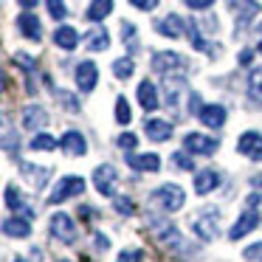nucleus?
Returning a JSON list of instances; mask_svg holds the SVG:
<instances>
[{"mask_svg": "<svg viewBox=\"0 0 262 262\" xmlns=\"http://www.w3.org/2000/svg\"><path fill=\"white\" fill-rule=\"evenodd\" d=\"M82 192H85V181L76 178V175H65V178H59V183L54 186V194H48V203L57 206V203H62V200L74 198V194H82Z\"/></svg>", "mask_w": 262, "mask_h": 262, "instance_id": "nucleus-1", "label": "nucleus"}, {"mask_svg": "<svg viewBox=\"0 0 262 262\" xmlns=\"http://www.w3.org/2000/svg\"><path fill=\"white\" fill-rule=\"evenodd\" d=\"M152 200L161 206V209L166 211H178L183 206V200H186V194H183L181 186H175V183H166V186H161L158 192L152 194Z\"/></svg>", "mask_w": 262, "mask_h": 262, "instance_id": "nucleus-2", "label": "nucleus"}, {"mask_svg": "<svg viewBox=\"0 0 262 262\" xmlns=\"http://www.w3.org/2000/svg\"><path fill=\"white\" fill-rule=\"evenodd\" d=\"M51 234L59 239V243L74 245L76 243V226H74V220H71V214H65V211L54 214L51 217Z\"/></svg>", "mask_w": 262, "mask_h": 262, "instance_id": "nucleus-3", "label": "nucleus"}, {"mask_svg": "<svg viewBox=\"0 0 262 262\" xmlns=\"http://www.w3.org/2000/svg\"><path fill=\"white\" fill-rule=\"evenodd\" d=\"M237 152H243L245 158H251V161H262V136L256 130L243 133L239 141H237Z\"/></svg>", "mask_w": 262, "mask_h": 262, "instance_id": "nucleus-4", "label": "nucleus"}, {"mask_svg": "<svg viewBox=\"0 0 262 262\" xmlns=\"http://www.w3.org/2000/svg\"><path fill=\"white\" fill-rule=\"evenodd\" d=\"M152 68L158 74H172V71H186V59L181 54H172V51H158L152 57Z\"/></svg>", "mask_w": 262, "mask_h": 262, "instance_id": "nucleus-5", "label": "nucleus"}, {"mask_svg": "<svg viewBox=\"0 0 262 262\" xmlns=\"http://www.w3.org/2000/svg\"><path fill=\"white\" fill-rule=\"evenodd\" d=\"M192 226H194V234H198L200 239H214L217 237V211L206 209L203 214H198L192 220Z\"/></svg>", "mask_w": 262, "mask_h": 262, "instance_id": "nucleus-6", "label": "nucleus"}, {"mask_svg": "<svg viewBox=\"0 0 262 262\" xmlns=\"http://www.w3.org/2000/svg\"><path fill=\"white\" fill-rule=\"evenodd\" d=\"M183 149L192 152V155H211L217 149V141L214 138L200 136V133H189V136L183 138Z\"/></svg>", "mask_w": 262, "mask_h": 262, "instance_id": "nucleus-7", "label": "nucleus"}, {"mask_svg": "<svg viewBox=\"0 0 262 262\" xmlns=\"http://www.w3.org/2000/svg\"><path fill=\"white\" fill-rule=\"evenodd\" d=\"M93 183H96L99 194L116 198V169L113 166H96V172H93Z\"/></svg>", "mask_w": 262, "mask_h": 262, "instance_id": "nucleus-8", "label": "nucleus"}, {"mask_svg": "<svg viewBox=\"0 0 262 262\" xmlns=\"http://www.w3.org/2000/svg\"><path fill=\"white\" fill-rule=\"evenodd\" d=\"M17 29H20V34H23L26 40L40 42V37H42V26H40V20H37V14H31L29 9H26L23 14H17Z\"/></svg>", "mask_w": 262, "mask_h": 262, "instance_id": "nucleus-9", "label": "nucleus"}, {"mask_svg": "<svg viewBox=\"0 0 262 262\" xmlns=\"http://www.w3.org/2000/svg\"><path fill=\"white\" fill-rule=\"evenodd\" d=\"M96 82H99V71H96V65H93L91 59L76 68V85H79L82 93H91L93 88H96Z\"/></svg>", "mask_w": 262, "mask_h": 262, "instance_id": "nucleus-10", "label": "nucleus"}, {"mask_svg": "<svg viewBox=\"0 0 262 262\" xmlns=\"http://www.w3.org/2000/svg\"><path fill=\"white\" fill-rule=\"evenodd\" d=\"M256 223H259V214H256L254 206H251V209L245 211V214L231 226V231H228V239H243L248 231H254V228H256Z\"/></svg>", "mask_w": 262, "mask_h": 262, "instance_id": "nucleus-11", "label": "nucleus"}, {"mask_svg": "<svg viewBox=\"0 0 262 262\" xmlns=\"http://www.w3.org/2000/svg\"><path fill=\"white\" fill-rule=\"evenodd\" d=\"M228 3H231V9H237V29H245L248 20L254 14H259V3L256 0H228Z\"/></svg>", "mask_w": 262, "mask_h": 262, "instance_id": "nucleus-12", "label": "nucleus"}, {"mask_svg": "<svg viewBox=\"0 0 262 262\" xmlns=\"http://www.w3.org/2000/svg\"><path fill=\"white\" fill-rule=\"evenodd\" d=\"M127 164H130L136 172H158V166H161V158H158L155 152H147V155L127 152Z\"/></svg>", "mask_w": 262, "mask_h": 262, "instance_id": "nucleus-13", "label": "nucleus"}, {"mask_svg": "<svg viewBox=\"0 0 262 262\" xmlns=\"http://www.w3.org/2000/svg\"><path fill=\"white\" fill-rule=\"evenodd\" d=\"M138 102H141V107L147 110H158L161 107V102H158V88L152 85L149 79H144L141 85H138Z\"/></svg>", "mask_w": 262, "mask_h": 262, "instance_id": "nucleus-14", "label": "nucleus"}, {"mask_svg": "<svg viewBox=\"0 0 262 262\" xmlns=\"http://www.w3.org/2000/svg\"><path fill=\"white\" fill-rule=\"evenodd\" d=\"M198 116L206 127H223L226 124V107H223V104H203Z\"/></svg>", "mask_w": 262, "mask_h": 262, "instance_id": "nucleus-15", "label": "nucleus"}, {"mask_svg": "<svg viewBox=\"0 0 262 262\" xmlns=\"http://www.w3.org/2000/svg\"><path fill=\"white\" fill-rule=\"evenodd\" d=\"M48 124V113L40 107V104H29L23 110V127L26 130H40V127Z\"/></svg>", "mask_w": 262, "mask_h": 262, "instance_id": "nucleus-16", "label": "nucleus"}, {"mask_svg": "<svg viewBox=\"0 0 262 262\" xmlns=\"http://www.w3.org/2000/svg\"><path fill=\"white\" fill-rule=\"evenodd\" d=\"M144 130H147L149 141H166V138H172V124L164 119H147Z\"/></svg>", "mask_w": 262, "mask_h": 262, "instance_id": "nucleus-17", "label": "nucleus"}, {"mask_svg": "<svg viewBox=\"0 0 262 262\" xmlns=\"http://www.w3.org/2000/svg\"><path fill=\"white\" fill-rule=\"evenodd\" d=\"M3 231H6V237H17V239H26L31 234V223L29 217H9L6 223H3Z\"/></svg>", "mask_w": 262, "mask_h": 262, "instance_id": "nucleus-18", "label": "nucleus"}, {"mask_svg": "<svg viewBox=\"0 0 262 262\" xmlns=\"http://www.w3.org/2000/svg\"><path fill=\"white\" fill-rule=\"evenodd\" d=\"M59 147H62L68 155H85V152H88L85 138H82V133H76V130H68V133H65L62 141H59Z\"/></svg>", "mask_w": 262, "mask_h": 262, "instance_id": "nucleus-19", "label": "nucleus"}, {"mask_svg": "<svg viewBox=\"0 0 262 262\" xmlns=\"http://www.w3.org/2000/svg\"><path fill=\"white\" fill-rule=\"evenodd\" d=\"M220 183V175L217 169H203V172H194V192L198 194H209L211 189Z\"/></svg>", "mask_w": 262, "mask_h": 262, "instance_id": "nucleus-20", "label": "nucleus"}, {"mask_svg": "<svg viewBox=\"0 0 262 262\" xmlns=\"http://www.w3.org/2000/svg\"><path fill=\"white\" fill-rule=\"evenodd\" d=\"M54 42H57L59 48H65V51H74V48L79 46V34H76V29H71V26H59V29L54 31Z\"/></svg>", "mask_w": 262, "mask_h": 262, "instance_id": "nucleus-21", "label": "nucleus"}, {"mask_svg": "<svg viewBox=\"0 0 262 262\" xmlns=\"http://www.w3.org/2000/svg\"><path fill=\"white\" fill-rule=\"evenodd\" d=\"M110 46V37L104 29H93L85 34V48L88 51H104V48Z\"/></svg>", "mask_w": 262, "mask_h": 262, "instance_id": "nucleus-22", "label": "nucleus"}, {"mask_svg": "<svg viewBox=\"0 0 262 262\" xmlns=\"http://www.w3.org/2000/svg\"><path fill=\"white\" fill-rule=\"evenodd\" d=\"M158 31L164 37H172V40H178V37L183 34V20L178 17V14H169V17H164L158 23Z\"/></svg>", "mask_w": 262, "mask_h": 262, "instance_id": "nucleus-23", "label": "nucleus"}, {"mask_svg": "<svg viewBox=\"0 0 262 262\" xmlns=\"http://www.w3.org/2000/svg\"><path fill=\"white\" fill-rule=\"evenodd\" d=\"M113 12V0H93L91 6H88V20H93V23H99V20H104L107 14Z\"/></svg>", "mask_w": 262, "mask_h": 262, "instance_id": "nucleus-24", "label": "nucleus"}, {"mask_svg": "<svg viewBox=\"0 0 262 262\" xmlns=\"http://www.w3.org/2000/svg\"><path fill=\"white\" fill-rule=\"evenodd\" d=\"M20 169H23V175L29 178V181L34 183L37 189L46 186V181H48V169H42V166H31V164H20Z\"/></svg>", "mask_w": 262, "mask_h": 262, "instance_id": "nucleus-25", "label": "nucleus"}, {"mask_svg": "<svg viewBox=\"0 0 262 262\" xmlns=\"http://www.w3.org/2000/svg\"><path fill=\"white\" fill-rule=\"evenodd\" d=\"M31 149L51 152V149H57V138H54V136H46V133H37V136L31 138Z\"/></svg>", "mask_w": 262, "mask_h": 262, "instance_id": "nucleus-26", "label": "nucleus"}, {"mask_svg": "<svg viewBox=\"0 0 262 262\" xmlns=\"http://www.w3.org/2000/svg\"><path fill=\"white\" fill-rule=\"evenodd\" d=\"M6 206H9V209H14V211H23L26 217H31V211L23 209V198H20V192L14 186H6Z\"/></svg>", "mask_w": 262, "mask_h": 262, "instance_id": "nucleus-27", "label": "nucleus"}, {"mask_svg": "<svg viewBox=\"0 0 262 262\" xmlns=\"http://www.w3.org/2000/svg\"><path fill=\"white\" fill-rule=\"evenodd\" d=\"M130 119H133L130 104H127L124 96H119L116 99V121H119V124H130Z\"/></svg>", "mask_w": 262, "mask_h": 262, "instance_id": "nucleus-28", "label": "nucleus"}, {"mask_svg": "<svg viewBox=\"0 0 262 262\" xmlns=\"http://www.w3.org/2000/svg\"><path fill=\"white\" fill-rule=\"evenodd\" d=\"M133 71H136V62H133V59H116L113 62V74L119 76V79L133 76Z\"/></svg>", "mask_w": 262, "mask_h": 262, "instance_id": "nucleus-29", "label": "nucleus"}, {"mask_svg": "<svg viewBox=\"0 0 262 262\" xmlns=\"http://www.w3.org/2000/svg\"><path fill=\"white\" fill-rule=\"evenodd\" d=\"M248 88H251V96L262 99V68L251 74V79H248Z\"/></svg>", "mask_w": 262, "mask_h": 262, "instance_id": "nucleus-30", "label": "nucleus"}, {"mask_svg": "<svg viewBox=\"0 0 262 262\" xmlns=\"http://www.w3.org/2000/svg\"><path fill=\"white\" fill-rule=\"evenodd\" d=\"M172 164L181 166V169H186V172H192V169H194V161L186 155V149H183V152H175V155H172Z\"/></svg>", "mask_w": 262, "mask_h": 262, "instance_id": "nucleus-31", "label": "nucleus"}, {"mask_svg": "<svg viewBox=\"0 0 262 262\" xmlns=\"http://www.w3.org/2000/svg\"><path fill=\"white\" fill-rule=\"evenodd\" d=\"M243 256H245V262H262V243L248 245V248L243 251Z\"/></svg>", "mask_w": 262, "mask_h": 262, "instance_id": "nucleus-32", "label": "nucleus"}, {"mask_svg": "<svg viewBox=\"0 0 262 262\" xmlns=\"http://www.w3.org/2000/svg\"><path fill=\"white\" fill-rule=\"evenodd\" d=\"M48 12H51L54 20H62L65 14H68V9H65L62 0H48Z\"/></svg>", "mask_w": 262, "mask_h": 262, "instance_id": "nucleus-33", "label": "nucleus"}, {"mask_svg": "<svg viewBox=\"0 0 262 262\" xmlns=\"http://www.w3.org/2000/svg\"><path fill=\"white\" fill-rule=\"evenodd\" d=\"M57 96H59V102H62V104H65V110H71V113H76V110H79V102H76V99H74V96H71V93H65V91H59V93H57Z\"/></svg>", "mask_w": 262, "mask_h": 262, "instance_id": "nucleus-34", "label": "nucleus"}, {"mask_svg": "<svg viewBox=\"0 0 262 262\" xmlns=\"http://www.w3.org/2000/svg\"><path fill=\"white\" fill-rule=\"evenodd\" d=\"M14 62H17L20 68H26V71H34V68H37V65H34V59H31L29 54H23V51H17V54H14Z\"/></svg>", "mask_w": 262, "mask_h": 262, "instance_id": "nucleus-35", "label": "nucleus"}, {"mask_svg": "<svg viewBox=\"0 0 262 262\" xmlns=\"http://www.w3.org/2000/svg\"><path fill=\"white\" fill-rule=\"evenodd\" d=\"M136 144H138V138L133 136V133H121V136H119V147H124V149H136Z\"/></svg>", "mask_w": 262, "mask_h": 262, "instance_id": "nucleus-36", "label": "nucleus"}, {"mask_svg": "<svg viewBox=\"0 0 262 262\" xmlns=\"http://www.w3.org/2000/svg\"><path fill=\"white\" fill-rule=\"evenodd\" d=\"M136 9H141V12H152L155 6H158V0H130Z\"/></svg>", "mask_w": 262, "mask_h": 262, "instance_id": "nucleus-37", "label": "nucleus"}, {"mask_svg": "<svg viewBox=\"0 0 262 262\" xmlns=\"http://www.w3.org/2000/svg\"><path fill=\"white\" fill-rule=\"evenodd\" d=\"M141 259H144L141 251H124V254L119 256V262H141Z\"/></svg>", "mask_w": 262, "mask_h": 262, "instance_id": "nucleus-38", "label": "nucleus"}, {"mask_svg": "<svg viewBox=\"0 0 262 262\" xmlns=\"http://www.w3.org/2000/svg\"><path fill=\"white\" fill-rule=\"evenodd\" d=\"M116 209H119L121 214H130V211H133V200H127V198H116Z\"/></svg>", "mask_w": 262, "mask_h": 262, "instance_id": "nucleus-39", "label": "nucleus"}, {"mask_svg": "<svg viewBox=\"0 0 262 262\" xmlns=\"http://www.w3.org/2000/svg\"><path fill=\"white\" fill-rule=\"evenodd\" d=\"M189 9H209V6H214V0H183Z\"/></svg>", "mask_w": 262, "mask_h": 262, "instance_id": "nucleus-40", "label": "nucleus"}, {"mask_svg": "<svg viewBox=\"0 0 262 262\" xmlns=\"http://www.w3.org/2000/svg\"><path fill=\"white\" fill-rule=\"evenodd\" d=\"M3 147H6V152H17V136H12V133L6 130V141H3Z\"/></svg>", "mask_w": 262, "mask_h": 262, "instance_id": "nucleus-41", "label": "nucleus"}, {"mask_svg": "<svg viewBox=\"0 0 262 262\" xmlns=\"http://www.w3.org/2000/svg\"><path fill=\"white\" fill-rule=\"evenodd\" d=\"M121 34H124V42L133 40V34H136V26H133V23H124V26H121Z\"/></svg>", "mask_w": 262, "mask_h": 262, "instance_id": "nucleus-42", "label": "nucleus"}, {"mask_svg": "<svg viewBox=\"0 0 262 262\" xmlns=\"http://www.w3.org/2000/svg\"><path fill=\"white\" fill-rule=\"evenodd\" d=\"M251 59H254V54H251L248 48H245V51L239 54V65H251Z\"/></svg>", "mask_w": 262, "mask_h": 262, "instance_id": "nucleus-43", "label": "nucleus"}, {"mask_svg": "<svg viewBox=\"0 0 262 262\" xmlns=\"http://www.w3.org/2000/svg\"><path fill=\"white\" fill-rule=\"evenodd\" d=\"M96 245H99V248H104V251H107V248H110V239L104 237V234H96Z\"/></svg>", "mask_w": 262, "mask_h": 262, "instance_id": "nucleus-44", "label": "nucleus"}, {"mask_svg": "<svg viewBox=\"0 0 262 262\" xmlns=\"http://www.w3.org/2000/svg\"><path fill=\"white\" fill-rule=\"evenodd\" d=\"M79 214H85V220H93V214H96V211H93L91 206H79Z\"/></svg>", "mask_w": 262, "mask_h": 262, "instance_id": "nucleus-45", "label": "nucleus"}, {"mask_svg": "<svg viewBox=\"0 0 262 262\" xmlns=\"http://www.w3.org/2000/svg\"><path fill=\"white\" fill-rule=\"evenodd\" d=\"M17 3H20L23 9H34V6H37V0H17Z\"/></svg>", "mask_w": 262, "mask_h": 262, "instance_id": "nucleus-46", "label": "nucleus"}, {"mask_svg": "<svg viewBox=\"0 0 262 262\" xmlns=\"http://www.w3.org/2000/svg\"><path fill=\"white\" fill-rule=\"evenodd\" d=\"M251 183H254L256 189H262V175H254V178H251Z\"/></svg>", "mask_w": 262, "mask_h": 262, "instance_id": "nucleus-47", "label": "nucleus"}, {"mask_svg": "<svg viewBox=\"0 0 262 262\" xmlns=\"http://www.w3.org/2000/svg\"><path fill=\"white\" fill-rule=\"evenodd\" d=\"M259 34H262V23H259Z\"/></svg>", "mask_w": 262, "mask_h": 262, "instance_id": "nucleus-48", "label": "nucleus"}, {"mask_svg": "<svg viewBox=\"0 0 262 262\" xmlns=\"http://www.w3.org/2000/svg\"><path fill=\"white\" fill-rule=\"evenodd\" d=\"M14 262H26V259H14Z\"/></svg>", "mask_w": 262, "mask_h": 262, "instance_id": "nucleus-49", "label": "nucleus"}, {"mask_svg": "<svg viewBox=\"0 0 262 262\" xmlns=\"http://www.w3.org/2000/svg\"><path fill=\"white\" fill-rule=\"evenodd\" d=\"M59 262H71V259H59Z\"/></svg>", "mask_w": 262, "mask_h": 262, "instance_id": "nucleus-50", "label": "nucleus"}, {"mask_svg": "<svg viewBox=\"0 0 262 262\" xmlns=\"http://www.w3.org/2000/svg\"><path fill=\"white\" fill-rule=\"evenodd\" d=\"M259 51H262V42H259Z\"/></svg>", "mask_w": 262, "mask_h": 262, "instance_id": "nucleus-51", "label": "nucleus"}]
</instances>
